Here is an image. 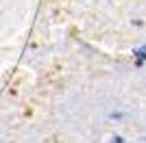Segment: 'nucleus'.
<instances>
[]
</instances>
